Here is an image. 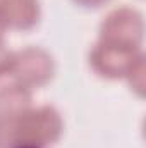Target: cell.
Wrapping results in <instances>:
<instances>
[{
    "label": "cell",
    "mask_w": 146,
    "mask_h": 148,
    "mask_svg": "<svg viewBox=\"0 0 146 148\" xmlns=\"http://www.w3.org/2000/svg\"><path fill=\"white\" fill-rule=\"evenodd\" d=\"M7 133L14 145H50L57 141L62 133V119L53 107H40L36 110L24 112Z\"/></svg>",
    "instance_id": "6da1fadb"
},
{
    "label": "cell",
    "mask_w": 146,
    "mask_h": 148,
    "mask_svg": "<svg viewBox=\"0 0 146 148\" xmlns=\"http://www.w3.org/2000/svg\"><path fill=\"white\" fill-rule=\"evenodd\" d=\"M0 16L5 26L29 29L40 17L38 0H0Z\"/></svg>",
    "instance_id": "8992f818"
},
{
    "label": "cell",
    "mask_w": 146,
    "mask_h": 148,
    "mask_svg": "<svg viewBox=\"0 0 146 148\" xmlns=\"http://www.w3.org/2000/svg\"><path fill=\"white\" fill-rule=\"evenodd\" d=\"M3 29H5V23H3V19H2V16H0V41H2V33H3Z\"/></svg>",
    "instance_id": "8fae6325"
},
{
    "label": "cell",
    "mask_w": 146,
    "mask_h": 148,
    "mask_svg": "<svg viewBox=\"0 0 146 148\" xmlns=\"http://www.w3.org/2000/svg\"><path fill=\"white\" fill-rule=\"evenodd\" d=\"M139 59V57H138ZM134 48L119 47L113 43L100 41L89 53V62L93 69L107 77H119L134 67Z\"/></svg>",
    "instance_id": "277c9868"
},
{
    "label": "cell",
    "mask_w": 146,
    "mask_h": 148,
    "mask_svg": "<svg viewBox=\"0 0 146 148\" xmlns=\"http://www.w3.org/2000/svg\"><path fill=\"white\" fill-rule=\"evenodd\" d=\"M19 84L29 86H41L53 76V60L52 57L41 48H26L19 53H14L12 69Z\"/></svg>",
    "instance_id": "7a4b0ae2"
},
{
    "label": "cell",
    "mask_w": 146,
    "mask_h": 148,
    "mask_svg": "<svg viewBox=\"0 0 146 148\" xmlns=\"http://www.w3.org/2000/svg\"><path fill=\"white\" fill-rule=\"evenodd\" d=\"M12 148H41V147H36V145H26V143H21V145H14Z\"/></svg>",
    "instance_id": "30bf717a"
},
{
    "label": "cell",
    "mask_w": 146,
    "mask_h": 148,
    "mask_svg": "<svg viewBox=\"0 0 146 148\" xmlns=\"http://www.w3.org/2000/svg\"><path fill=\"white\" fill-rule=\"evenodd\" d=\"M74 2H77L83 7H98V5L105 3L107 0H74Z\"/></svg>",
    "instance_id": "ba28073f"
},
{
    "label": "cell",
    "mask_w": 146,
    "mask_h": 148,
    "mask_svg": "<svg viewBox=\"0 0 146 148\" xmlns=\"http://www.w3.org/2000/svg\"><path fill=\"white\" fill-rule=\"evenodd\" d=\"M31 95L23 84H10L0 88V126L10 127L24 112L29 110Z\"/></svg>",
    "instance_id": "5b68a950"
},
{
    "label": "cell",
    "mask_w": 146,
    "mask_h": 148,
    "mask_svg": "<svg viewBox=\"0 0 146 148\" xmlns=\"http://www.w3.org/2000/svg\"><path fill=\"white\" fill-rule=\"evenodd\" d=\"M12 62H14V53L9 52L3 43L0 41V76L5 73H10L12 69Z\"/></svg>",
    "instance_id": "52a82bcc"
},
{
    "label": "cell",
    "mask_w": 146,
    "mask_h": 148,
    "mask_svg": "<svg viewBox=\"0 0 146 148\" xmlns=\"http://www.w3.org/2000/svg\"><path fill=\"white\" fill-rule=\"evenodd\" d=\"M141 17L131 9H119L107 16L102 24V40L119 47L136 48L141 40Z\"/></svg>",
    "instance_id": "3957f363"
},
{
    "label": "cell",
    "mask_w": 146,
    "mask_h": 148,
    "mask_svg": "<svg viewBox=\"0 0 146 148\" xmlns=\"http://www.w3.org/2000/svg\"><path fill=\"white\" fill-rule=\"evenodd\" d=\"M7 141H9V133L5 127L0 126V148H5L7 147Z\"/></svg>",
    "instance_id": "9c48e42d"
}]
</instances>
